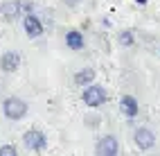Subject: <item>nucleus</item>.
I'll return each mask as SVG.
<instances>
[{
    "instance_id": "nucleus-1",
    "label": "nucleus",
    "mask_w": 160,
    "mask_h": 156,
    "mask_svg": "<svg viewBox=\"0 0 160 156\" xmlns=\"http://www.w3.org/2000/svg\"><path fill=\"white\" fill-rule=\"evenodd\" d=\"M2 113H5L7 120H14V122L16 120H23L27 116V102L16 97V95H12V97H7L2 102Z\"/></svg>"
},
{
    "instance_id": "nucleus-2",
    "label": "nucleus",
    "mask_w": 160,
    "mask_h": 156,
    "mask_svg": "<svg viewBox=\"0 0 160 156\" xmlns=\"http://www.w3.org/2000/svg\"><path fill=\"white\" fill-rule=\"evenodd\" d=\"M83 104L86 107H90V109H97V107H102V104L106 102V91H104V86H99V84H88L86 88H83Z\"/></svg>"
},
{
    "instance_id": "nucleus-3",
    "label": "nucleus",
    "mask_w": 160,
    "mask_h": 156,
    "mask_svg": "<svg viewBox=\"0 0 160 156\" xmlns=\"http://www.w3.org/2000/svg\"><path fill=\"white\" fill-rule=\"evenodd\" d=\"M23 143H25V147L32 149V152H43L48 147V138H45V133L41 131V129H29L23 133Z\"/></svg>"
},
{
    "instance_id": "nucleus-4",
    "label": "nucleus",
    "mask_w": 160,
    "mask_h": 156,
    "mask_svg": "<svg viewBox=\"0 0 160 156\" xmlns=\"http://www.w3.org/2000/svg\"><path fill=\"white\" fill-rule=\"evenodd\" d=\"M120 152V143L115 136H102L95 145V156H117Z\"/></svg>"
},
{
    "instance_id": "nucleus-5",
    "label": "nucleus",
    "mask_w": 160,
    "mask_h": 156,
    "mask_svg": "<svg viewBox=\"0 0 160 156\" xmlns=\"http://www.w3.org/2000/svg\"><path fill=\"white\" fill-rule=\"evenodd\" d=\"M133 140H135V147L138 149L147 152V149H151L153 145H156V133L151 129H147V127H140V129H135Z\"/></svg>"
},
{
    "instance_id": "nucleus-6",
    "label": "nucleus",
    "mask_w": 160,
    "mask_h": 156,
    "mask_svg": "<svg viewBox=\"0 0 160 156\" xmlns=\"http://www.w3.org/2000/svg\"><path fill=\"white\" fill-rule=\"evenodd\" d=\"M20 68V55L16 50H7L0 57V70L2 72H16Z\"/></svg>"
},
{
    "instance_id": "nucleus-7",
    "label": "nucleus",
    "mask_w": 160,
    "mask_h": 156,
    "mask_svg": "<svg viewBox=\"0 0 160 156\" xmlns=\"http://www.w3.org/2000/svg\"><path fill=\"white\" fill-rule=\"evenodd\" d=\"M23 27H25V34L29 39H38L41 34H43V23H41V18L34 16V14H27L23 18Z\"/></svg>"
},
{
    "instance_id": "nucleus-8",
    "label": "nucleus",
    "mask_w": 160,
    "mask_h": 156,
    "mask_svg": "<svg viewBox=\"0 0 160 156\" xmlns=\"http://www.w3.org/2000/svg\"><path fill=\"white\" fill-rule=\"evenodd\" d=\"M0 14H2L5 20H16L20 18V14H23V3H18V0H12V3H5V5H0Z\"/></svg>"
},
{
    "instance_id": "nucleus-9",
    "label": "nucleus",
    "mask_w": 160,
    "mask_h": 156,
    "mask_svg": "<svg viewBox=\"0 0 160 156\" xmlns=\"http://www.w3.org/2000/svg\"><path fill=\"white\" fill-rule=\"evenodd\" d=\"M120 109H122V113H124L126 118H135L138 111H140V107H138V100H135L133 95H124V97L120 100Z\"/></svg>"
},
{
    "instance_id": "nucleus-10",
    "label": "nucleus",
    "mask_w": 160,
    "mask_h": 156,
    "mask_svg": "<svg viewBox=\"0 0 160 156\" xmlns=\"http://www.w3.org/2000/svg\"><path fill=\"white\" fill-rule=\"evenodd\" d=\"M66 45L70 50H83V34L77 32V29H70L66 34Z\"/></svg>"
},
{
    "instance_id": "nucleus-11",
    "label": "nucleus",
    "mask_w": 160,
    "mask_h": 156,
    "mask_svg": "<svg viewBox=\"0 0 160 156\" xmlns=\"http://www.w3.org/2000/svg\"><path fill=\"white\" fill-rule=\"evenodd\" d=\"M92 81H95V70L92 68H83V70H79L77 75H74V84L77 86H88Z\"/></svg>"
},
{
    "instance_id": "nucleus-12",
    "label": "nucleus",
    "mask_w": 160,
    "mask_h": 156,
    "mask_svg": "<svg viewBox=\"0 0 160 156\" xmlns=\"http://www.w3.org/2000/svg\"><path fill=\"white\" fill-rule=\"evenodd\" d=\"M0 156H18V149L14 145H2L0 147Z\"/></svg>"
},
{
    "instance_id": "nucleus-13",
    "label": "nucleus",
    "mask_w": 160,
    "mask_h": 156,
    "mask_svg": "<svg viewBox=\"0 0 160 156\" xmlns=\"http://www.w3.org/2000/svg\"><path fill=\"white\" fill-rule=\"evenodd\" d=\"M120 43H122V45H131V43H133V34H131V32H122V34H120Z\"/></svg>"
},
{
    "instance_id": "nucleus-14",
    "label": "nucleus",
    "mask_w": 160,
    "mask_h": 156,
    "mask_svg": "<svg viewBox=\"0 0 160 156\" xmlns=\"http://www.w3.org/2000/svg\"><path fill=\"white\" fill-rule=\"evenodd\" d=\"M135 3H140V5H147V0H135Z\"/></svg>"
}]
</instances>
